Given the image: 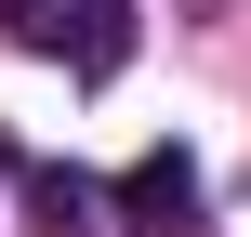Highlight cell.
<instances>
[{
  "label": "cell",
  "instance_id": "6da1fadb",
  "mask_svg": "<svg viewBox=\"0 0 251 237\" xmlns=\"http://www.w3.org/2000/svg\"><path fill=\"white\" fill-rule=\"evenodd\" d=\"M13 53H40L66 79H119L132 66V0H13Z\"/></svg>",
  "mask_w": 251,
  "mask_h": 237
},
{
  "label": "cell",
  "instance_id": "7a4b0ae2",
  "mask_svg": "<svg viewBox=\"0 0 251 237\" xmlns=\"http://www.w3.org/2000/svg\"><path fill=\"white\" fill-rule=\"evenodd\" d=\"M119 224L132 237H199V158H185V145H146V158L119 172Z\"/></svg>",
  "mask_w": 251,
  "mask_h": 237
}]
</instances>
